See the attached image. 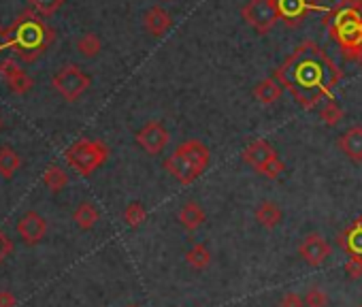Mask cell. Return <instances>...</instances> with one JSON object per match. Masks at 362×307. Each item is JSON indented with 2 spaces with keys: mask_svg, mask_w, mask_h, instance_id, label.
Masks as SVG:
<instances>
[{
  "mask_svg": "<svg viewBox=\"0 0 362 307\" xmlns=\"http://www.w3.org/2000/svg\"><path fill=\"white\" fill-rule=\"evenodd\" d=\"M303 109L330 100L343 73L337 62L313 41L300 43L273 75Z\"/></svg>",
  "mask_w": 362,
  "mask_h": 307,
  "instance_id": "cell-1",
  "label": "cell"
},
{
  "mask_svg": "<svg viewBox=\"0 0 362 307\" xmlns=\"http://www.w3.org/2000/svg\"><path fill=\"white\" fill-rule=\"evenodd\" d=\"M332 41L347 60H358L362 52V0H339L324 18Z\"/></svg>",
  "mask_w": 362,
  "mask_h": 307,
  "instance_id": "cell-2",
  "label": "cell"
},
{
  "mask_svg": "<svg viewBox=\"0 0 362 307\" xmlns=\"http://www.w3.org/2000/svg\"><path fill=\"white\" fill-rule=\"evenodd\" d=\"M18 56L24 60V62H35L43 50H47V45L52 43L54 39V33L43 26L39 20L33 18V13H28V18L24 16V20L18 24Z\"/></svg>",
  "mask_w": 362,
  "mask_h": 307,
  "instance_id": "cell-3",
  "label": "cell"
},
{
  "mask_svg": "<svg viewBox=\"0 0 362 307\" xmlns=\"http://www.w3.org/2000/svg\"><path fill=\"white\" fill-rule=\"evenodd\" d=\"M109 158V147L98 139H79L66 149V163L79 175H92Z\"/></svg>",
  "mask_w": 362,
  "mask_h": 307,
  "instance_id": "cell-4",
  "label": "cell"
},
{
  "mask_svg": "<svg viewBox=\"0 0 362 307\" xmlns=\"http://www.w3.org/2000/svg\"><path fill=\"white\" fill-rule=\"evenodd\" d=\"M241 18L258 35H269L279 22L277 0H247L241 7Z\"/></svg>",
  "mask_w": 362,
  "mask_h": 307,
  "instance_id": "cell-5",
  "label": "cell"
},
{
  "mask_svg": "<svg viewBox=\"0 0 362 307\" xmlns=\"http://www.w3.org/2000/svg\"><path fill=\"white\" fill-rule=\"evenodd\" d=\"M52 83H54L56 92H58L64 100L75 103L79 96H83V94L88 92L92 79H90V75H86L79 66L66 64V66H62V69L54 75V81H52Z\"/></svg>",
  "mask_w": 362,
  "mask_h": 307,
  "instance_id": "cell-6",
  "label": "cell"
},
{
  "mask_svg": "<svg viewBox=\"0 0 362 307\" xmlns=\"http://www.w3.org/2000/svg\"><path fill=\"white\" fill-rule=\"evenodd\" d=\"M277 11H279V20L288 26V28H296L311 11H326V7L313 3V0H277Z\"/></svg>",
  "mask_w": 362,
  "mask_h": 307,
  "instance_id": "cell-7",
  "label": "cell"
},
{
  "mask_svg": "<svg viewBox=\"0 0 362 307\" xmlns=\"http://www.w3.org/2000/svg\"><path fill=\"white\" fill-rule=\"evenodd\" d=\"M168 130L162 122H147L139 132H136V145L149 154V156H156V154H160L166 145H168Z\"/></svg>",
  "mask_w": 362,
  "mask_h": 307,
  "instance_id": "cell-8",
  "label": "cell"
},
{
  "mask_svg": "<svg viewBox=\"0 0 362 307\" xmlns=\"http://www.w3.org/2000/svg\"><path fill=\"white\" fill-rule=\"evenodd\" d=\"M298 254L309 267H322L330 258L332 248L320 233H309L303 237V241L298 245Z\"/></svg>",
  "mask_w": 362,
  "mask_h": 307,
  "instance_id": "cell-9",
  "label": "cell"
},
{
  "mask_svg": "<svg viewBox=\"0 0 362 307\" xmlns=\"http://www.w3.org/2000/svg\"><path fill=\"white\" fill-rule=\"evenodd\" d=\"M279 158V154L275 151V147H271L269 141L264 139H256L252 141L245 149H243V163H247L252 169H256L258 173L273 161Z\"/></svg>",
  "mask_w": 362,
  "mask_h": 307,
  "instance_id": "cell-10",
  "label": "cell"
},
{
  "mask_svg": "<svg viewBox=\"0 0 362 307\" xmlns=\"http://www.w3.org/2000/svg\"><path fill=\"white\" fill-rule=\"evenodd\" d=\"M164 169L168 171L170 178H175L179 184H184V186H190L192 182H197L203 175L190 161H186L184 156H181L177 149L164 161Z\"/></svg>",
  "mask_w": 362,
  "mask_h": 307,
  "instance_id": "cell-11",
  "label": "cell"
},
{
  "mask_svg": "<svg viewBox=\"0 0 362 307\" xmlns=\"http://www.w3.org/2000/svg\"><path fill=\"white\" fill-rule=\"evenodd\" d=\"M45 233H47V222L37 212L24 214L18 222V235L26 245H37L39 241H43Z\"/></svg>",
  "mask_w": 362,
  "mask_h": 307,
  "instance_id": "cell-12",
  "label": "cell"
},
{
  "mask_svg": "<svg viewBox=\"0 0 362 307\" xmlns=\"http://www.w3.org/2000/svg\"><path fill=\"white\" fill-rule=\"evenodd\" d=\"M177 151H179L186 161H190L201 173H205V169L209 167L211 151H209V147H207L203 141H199V139H188V141H184V143H181V145L177 147Z\"/></svg>",
  "mask_w": 362,
  "mask_h": 307,
  "instance_id": "cell-13",
  "label": "cell"
},
{
  "mask_svg": "<svg viewBox=\"0 0 362 307\" xmlns=\"http://www.w3.org/2000/svg\"><path fill=\"white\" fill-rule=\"evenodd\" d=\"M339 149L351 163H362V126H351L339 137Z\"/></svg>",
  "mask_w": 362,
  "mask_h": 307,
  "instance_id": "cell-14",
  "label": "cell"
},
{
  "mask_svg": "<svg viewBox=\"0 0 362 307\" xmlns=\"http://www.w3.org/2000/svg\"><path fill=\"white\" fill-rule=\"evenodd\" d=\"M143 26L151 37H164L170 26H173V18L166 9L162 7H151L145 16H143Z\"/></svg>",
  "mask_w": 362,
  "mask_h": 307,
  "instance_id": "cell-15",
  "label": "cell"
},
{
  "mask_svg": "<svg viewBox=\"0 0 362 307\" xmlns=\"http://www.w3.org/2000/svg\"><path fill=\"white\" fill-rule=\"evenodd\" d=\"M339 245H341L349 256H362V218L354 220V222L339 235Z\"/></svg>",
  "mask_w": 362,
  "mask_h": 307,
  "instance_id": "cell-16",
  "label": "cell"
},
{
  "mask_svg": "<svg viewBox=\"0 0 362 307\" xmlns=\"http://www.w3.org/2000/svg\"><path fill=\"white\" fill-rule=\"evenodd\" d=\"M205 220H207V214H205V209L197 203V201H188L184 207L179 209V222H181V226H184L186 231H199L203 224H205Z\"/></svg>",
  "mask_w": 362,
  "mask_h": 307,
  "instance_id": "cell-17",
  "label": "cell"
},
{
  "mask_svg": "<svg viewBox=\"0 0 362 307\" xmlns=\"http://www.w3.org/2000/svg\"><path fill=\"white\" fill-rule=\"evenodd\" d=\"M281 94H284V86L275 77H267L254 86V98L260 105H273L281 98Z\"/></svg>",
  "mask_w": 362,
  "mask_h": 307,
  "instance_id": "cell-18",
  "label": "cell"
},
{
  "mask_svg": "<svg viewBox=\"0 0 362 307\" xmlns=\"http://www.w3.org/2000/svg\"><path fill=\"white\" fill-rule=\"evenodd\" d=\"M254 216H256L258 224L264 228H275L284 222V212L275 201H260Z\"/></svg>",
  "mask_w": 362,
  "mask_h": 307,
  "instance_id": "cell-19",
  "label": "cell"
},
{
  "mask_svg": "<svg viewBox=\"0 0 362 307\" xmlns=\"http://www.w3.org/2000/svg\"><path fill=\"white\" fill-rule=\"evenodd\" d=\"M20 167H22L20 154L9 145L0 147V175H3L5 180H11L20 171Z\"/></svg>",
  "mask_w": 362,
  "mask_h": 307,
  "instance_id": "cell-20",
  "label": "cell"
},
{
  "mask_svg": "<svg viewBox=\"0 0 362 307\" xmlns=\"http://www.w3.org/2000/svg\"><path fill=\"white\" fill-rule=\"evenodd\" d=\"M98 218H100V214H98L96 205L90 203V201H83V203L75 209V214H73V220H75V224H77L81 231H92V228L96 226Z\"/></svg>",
  "mask_w": 362,
  "mask_h": 307,
  "instance_id": "cell-21",
  "label": "cell"
},
{
  "mask_svg": "<svg viewBox=\"0 0 362 307\" xmlns=\"http://www.w3.org/2000/svg\"><path fill=\"white\" fill-rule=\"evenodd\" d=\"M43 184H45V188H49L52 192H60V190H64L66 186H69V175H66V171L62 169V167H58V165H49L45 171H43Z\"/></svg>",
  "mask_w": 362,
  "mask_h": 307,
  "instance_id": "cell-22",
  "label": "cell"
},
{
  "mask_svg": "<svg viewBox=\"0 0 362 307\" xmlns=\"http://www.w3.org/2000/svg\"><path fill=\"white\" fill-rule=\"evenodd\" d=\"M77 52L83 58H96L103 52V41L96 33H83L77 39Z\"/></svg>",
  "mask_w": 362,
  "mask_h": 307,
  "instance_id": "cell-23",
  "label": "cell"
},
{
  "mask_svg": "<svg viewBox=\"0 0 362 307\" xmlns=\"http://www.w3.org/2000/svg\"><path fill=\"white\" fill-rule=\"evenodd\" d=\"M186 262H188L190 267L199 269V271L207 269V267H209V262H211V252H209V248H207L205 243H197V245H192V248L186 252Z\"/></svg>",
  "mask_w": 362,
  "mask_h": 307,
  "instance_id": "cell-24",
  "label": "cell"
},
{
  "mask_svg": "<svg viewBox=\"0 0 362 307\" xmlns=\"http://www.w3.org/2000/svg\"><path fill=\"white\" fill-rule=\"evenodd\" d=\"M145 220H147V209H145L143 203L134 201V203L126 205V209H124V222L130 228H139Z\"/></svg>",
  "mask_w": 362,
  "mask_h": 307,
  "instance_id": "cell-25",
  "label": "cell"
},
{
  "mask_svg": "<svg viewBox=\"0 0 362 307\" xmlns=\"http://www.w3.org/2000/svg\"><path fill=\"white\" fill-rule=\"evenodd\" d=\"M343 109H341V105L337 103V100H326L324 105H322V109H320V120L326 124V126H337L341 120H343Z\"/></svg>",
  "mask_w": 362,
  "mask_h": 307,
  "instance_id": "cell-26",
  "label": "cell"
},
{
  "mask_svg": "<svg viewBox=\"0 0 362 307\" xmlns=\"http://www.w3.org/2000/svg\"><path fill=\"white\" fill-rule=\"evenodd\" d=\"M7 86H9V90H11L13 94H20V96H22V94L30 92V88L35 86V81H33V77H30L28 73L22 71V73H20L18 77H13Z\"/></svg>",
  "mask_w": 362,
  "mask_h": 307,
  "instance_id": "cell-27",
  "label": "cell"
},
{
  "mask_svg": "<svg viewBox=\"0 0 362 307\" xmlns=\"http://www.w3.org/2000/svg\"><path fill=\"white\" fill-rule=\"evenodd\" d=\"M305 307H328V294L313 286L305 292Z\"/></svg>",
  "mask_w": 362,
  "mask_h": 307,
  "instance_id": "cell-28",
  "label": "cell"
},
{
  "mask_svg": "<svg viewBox=\"0 0 362 307\" xmlns=\"http://www.w3.org/2000/svg\"><path fill=\"white\" fill-rule=\"evenodd\" d=\"M30 5L35 7L37 13L47 18V16H54L64 5V0H30Z\"/></svg>",
  "mask_w": 362,
  "mask_h": 307,
  "instance_id": "cell-29",
  "label": "cell"
},
{
  "mask_svg": "<svg viewBox=\"0 0 362 307\" xmlns=\"http://www.w3.org/2000/svg\"><path fill=\"white\" fill-rule=\"evenodd\" d=\"M22 73V69H20V64H18V60H13V58H5V60H0V79H3L5 83H9L13 77H18Z\"/></svg>",
  "mask_w": 362,
  "mask_h": 307,
  "instance_id": "cell-30",
  "label": "cell"
},
{
  "mask_svg": "<svg viewBox=\"0 0 362 307\" xmlns=\"http://www.w3.org/2000/svg\"><path fill=\"white\" fill-rule=\"evenodd\" d=\"M345 273L349 275V279L362 277V256H349L345 262Z\"/></svg>",
  "mask_w": 362,
  "mask_h": 307,
  "instance_id": "cell-31",
  "label": "cell"
},
{
  "mask_svg": "<svg viewBox=\"0 0 362 307\" xmlns=\"http://www.w3.org/2000/svg\"><path fill=\"white\" fill-rule=\"evenodd\" d=\"M279 307H305V296L298 294V292H294V290H290V292H286L281 296Z\"/></svg>",
  "mask_w": 362,
  "mask_h": 307,
  "instance_id": "cell-32",
  "label": "cell"
},
{
  "mask_svg": "<svg viewBox=\"0 0 362 307\" xmlns=\"http://www.w3.org/2000/svg\"><path fill=\"white\" fill-rule=\"evenodd\" d=\"M11 252H13V241L0 231V262H5L11 256Z\"/></svg>",
  "mask_w": 362,
  "mask_h": 307,
  "instance_id": "cell-33",
  "label": "cell"
},
{
  "mask_svg": "<svg viewBox=\"0 0 362 307\" xmlns=\"http://www.w3.org/2000/svg\"><path fill=\"white\" fill-rule=\"evenodd\" d=\"M16 294L11 290H0V307H16Z\"/></svg>",
  "mask_w": 362,
  "mask_h": 307,
  "instance_id": "cell-34",
  "label": "cell"
},
{
  "mask_svg": "<svg viewBox=\"0 0 362 307\" xmlns=\"http://www.w3.org/2000/svg\"><path fill=\"white\" fill-rule=\"evenodd\" d=\"M358 64H360V69H362V52H360V56H358Z\"/></svg>",
  "mask_w": 362,
  "mask_h": 307,
  "instance_id": "cell-35",
  "label": "cell"
},
{
  "mask_svg": "<svg viewBox=\"0 0 362 307\" xmlns=\"http://www.w3.org/2000/svg\"><path fill=\"white\" fill-rule=\"evenodd\" d=\"M126 307H139V305H126Z\"/></svg>",
  "mask_w": 362,
  "mask_h": 307,
  "instance_id": "cell-36",
  "label": "cell"
},
{
  "mask_svg": "<svg viewBox=\"0 0 362 307\" xmlns=\"http://www.w3.org/2000/svg\"><path fill=\"white\" fill-rule=\"evenodd\" d=\"M0 35H3V26H0Z\"/></svg>",
  "mask_w": 362,
  "mask_h": 307,
  "instance_id": "cell-37",
  "label": "cell"
},
{
  "mask_svg": "<svg viewBox=\"0 0 362 307\" xmlns=\"http://www.w3.org/2000/svg\"><path fill=\"white\" fill-rule=\"evenodd\" d=\"M358 307H362V301H360V303H358Z\"/></svg>",
  "mask_w": 362,
  "mask_h": 307,
  "instance_id": "cell-38",
  "label": "cell"
},
{
  "mask_svg": "<svg viewBox=\"0 0 362 307\" xmlns=\"http://www.w3.org/2000/svg\"><path fill=\"white\" fill-rule=\"evenodd\" d=\"M164 3H168V0H164Z\"/></svg>",
  "mask_w": 362,
  "mask_h": 307,
  "instance_id": "cell-39",
  "label": "cell"
}]
</instances>
